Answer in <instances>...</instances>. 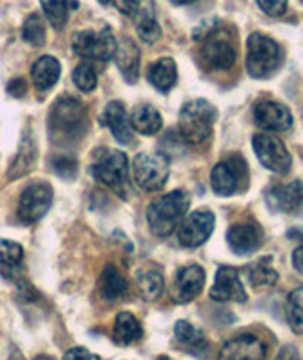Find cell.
Here are the masks:
<instances>
[{"label":"cell","mask_w":303,"mask_h":360,"mask_svg":"<svg viewBox=\"0 0 303 360\" xmlns=\"http://www.w3.org/2000/svg\"><path fill=\"white\" fill-rule=\"evenodd\" d=\"M262 12L271 15V18H281L288 8V0H256Z\"/></svg>","instance_id":"obj_37"},{"label":"cell","mask_w":303,"mask_h":360,"mask_svg":"<svg viewBox=\"0 0 303 360\" xmlns=\"http://www.w3.org/2000/svg\"><path fill=\"white\" fill-rule=\"evenodd\" d=\"M245 173V162L241 160H229L220 162L211 173V186L218 195H231L239 190L241 174Z\"/></svg>","instance_id":"obj_16"},{"label":"cell","mask_w":303,"mask_h":360,"mask_svg":"<svg viewBox=\"0 0 303 360\" xmlns=\"http://www.w3.org/2000/svg\"><path fill=\"white\" fill-rule=\"evenodd\" d=\"M157 360H171V359H167V356H160V359Z\"/></svg>","instance_id":"obj_47"},{"label":"cell","mask_w":303,"mask_h":360,"mask_svg":"<svg viewBox=\"0 0 303 360\" xmlns=\"http://www.w3.org/2000/svg\"><path fill=\"white\" fill-rule=\"evenodd\" d=\"M101 4H108V2H114V0H99Z\"/></svg>","instance_id":"obj_45"},{"label":"cell","mask_w":303,"mask_h":360,"mask_svg":"<svg viewBox=\"0 0 303 360\" xmlns=\"http://www.w3.org/2000/svg\"><path fill=\"white\" fill-rule=\"evenodd\" d=\"M292 262H294V267H296L297 271H299V274H303V245L294 250V255H292Z\"/></svg>","instance_id":"obj_43"},{"label":"cell","mask_w":303,"mask_h":360,"mask_svg":"<svg viewBox=\"0 0 303 360\" xmlns=\"http://www.w3.org/2000/svg\"><path fill=\"white\" fill-rule=\"evenodd\" d=\"M277 360H302L299 359V354L292 345H285V347L281 349V353L277 354Z\"/></svg>","instance_id":"obj_42"},{"label":"cell","mask_w":303,"mask_h":360,"mask_svg":"<svg viewBox=\"0 0 303 360\" xmlns=\"http://www.w3.org/2000/svg\"><path fill=\"white\" fill-rule=\"evenodd\" d=\"M32 82L38 91H48L56 86L61 76V63L57 61L56 57L42 56L38 57L31 69Z\"/></svg>","instance_id":"obj_21"},{"label":"cell","mask_w":303,"mask_h":360,"mask_svg":"<svg viewBox=\"0 0 303 360\" xmlns=\"http://www.w3.org/2000/svg\"><path fill=\"white\" fill-rule=\"evenodd\" d=\"M283 50L273 38L252 32L247 40V70L252 78H267L281 67Z\"/></svg>","instance_id":"obj_5"},{"label":"cell","mask_w":303,"mask_h":360,"mask_svg":"<svg viewBox=\"0 0 303 360\" xmlns=\"http://www.w3.org/2000/svg\"><path fill=\"white\" fill-rule=\"evenodd\" d=\"M247 275L248 281H250V285L256 286V288L273 286L278 279L277 271H275V267H273L271 264V256L260 258L258 262H254L252 266H248Z\"/></svg>","instance_id":"obj_29"},{"label":"cell","mask_w":303,"mask_h":360,"mask_svg":"<svg viewBox=\"0 0 303 360\" xmlns=\"http://www.w3.org/2000/svg\"><path fill=\"white\" fill-rule=\"evenodd\" d=\"M254 122L267 131H286L292 125V112L277 101H260L254 106Z\"/></svg>","instance_id":"obj_14"},{"label":"cell","mask_w":303,"mask_h":360,"mask_svg":"<svg viewBox=\"0 0 303 360\" xmlns=\"http://www.w3.org/2000/svg\"><path fill=\"white\" fill-rule=\"evenodd\" d=\"M37 360H51V359H50V356H38Z\"/></svg>","instance_id":"obj_46"},{"label":"cell","mask_w":303,"mask_h":360,"mask_svg":"<svg viewBox=\"0 0 303 360\" xmlns=\"http://www.w3.org/2000/svg\"><path fill=\"white\" fill-rule=\"evenodd\" d=\"M190 209V195L182 190L165 193L152 201L146 211V220L152 233L157 237L171 236Z\"/></svg>","instance_id":"obj_1"},{"label":"cell","mask_w":303,"mask_h":360,"mask_svg":"<svg viewBox=\"0 0 303 360\" xmlns=\"http://www.w3.org/2000/svg\"><path fill=\"white\" fill-rule=\"evenodd\" d=\"M288 323L296 334H303V288H296L286 302Z\"/></svg>","instance_id":"obj_33"},{"label":"cell","mask_w":303,"mask_h":360,"mask_svg":"<svg viewBox=\"0 0 303 360\" xmlns=\"http://www.w3.org/2000/svg\"><path fill=\"white\" fill-rule=\"evenodd\" d=\"M150 84L167 94L169 89L176 84V63L171 57H161L155 63H152L148 69Z\"/></svg>","instance_id":"obj_26"},{"label":"cell","mask_w":303,"mask_h":360,"mask_svg":"<svg viewBox=\"0 0 303 360\" xmlns=\"http://www.w3.org/2000/svg\"><path fill=\"white\" fill-rule=\"evenodd\" d=\"M44 15L48 18L51 27L63 29L68 19V0H40Z\"/></svg>","instance_id":"obj_32"},{"label":"cell","mask_w":303,"mask_h":360,"mask_svg":"<svg viewBox=\"0 0 303 360\" xmlns=\"http://www.w3.org/2000/svg\"><path fill=\"white\" fill-rule=\"evenodd\" d=\"M99 124L112 131L114 139L122 144H129L133 141V127H131L129 114L120 101H112L105 106L101 114Z\"/></svg>","instance_id":"obj_18"},{"label":"cell","mask_w":303,"mask_h":360,"mask_svg":"<svg viewBox=\"0 0 303 360\" xmlns=\"http://www.w3.org/2000/svg\"><path fill=\"white\" fill-rule=\"evenodd\" d=\"M63 360H101V356L84 347H72L65 353Z\"/></svg>","instance_id":"obj_38"},{"label":"cell","mask_w":303,"mask_h":360,"mask_svg":"<svg viewBox=\"0 0 303 360\" xmlns=\"http://www.w3.org/2000/svg\"><path fill=\"white\" fill-rule=\"evenodd\" d=\"M262 239H264V231L254 222L233 224L228 230V245L236 255H250L258 250Z\"/></svg>","instance_id":"obj_17"},{"label":"cell","mask_w":303,"mask_h":360,"mask_svg":"<svg viewBox=\"0 0 303 360\" xmlns=\"http://www.w3.org/2000/svg\"><path fill=\"white\" fill-rule=\"evenodd\" d=\"M72 48L84 59L91 61H110L118 51V40L110 27L101 29H82L72 38Z\"/></svg>","instance_id":"obj_6"},{"label":"cell","mask_w":303,"mask_h":360,"mask_svg":"<svg viewBox=\"0 0 303 360\" xmlns=\"http://www.w3.org/2000/svg\"><path fill=\"white\" fill-rule=\"evenodd\" d=\"M267 203L273 211L296 212L303 203V184L299 180H292L288 184L273 186L267 193Z\"/></svg>","instance_id":"obj_19"},{"label":"cell","mask_w":303,"mask_h":360,"mask_svg":"<svg viewBox=\"0 0 303 360\" xmlns=\"http://www.w3.org/2000/svg\"><path fill=\"white\" fill-rule=\"evenodd\" d=\"M174 340L184 351L195 354V356L205 354V351L209 347V342H207L203 332L188 321H179L174 324Z\"/></svg>","instance_id":"obj_22"},{"label":"cell","mask_w":303,"mask_h":360,"mask_svg":"<svg viewBox=\"0 0 303 360\" xmlns=\"http://www.w3.org/2000/svg\"><path fill=\"white\" fill-rule=\"evenodd\" d=\"M218 360H266V345L256 335H239L224 343Z\"/></svg>","instance_id":"obj_15"},{"label":"cell","mask_w":303,"mask_h":360,"mask_svg":"<svg viewBox=\"0 0 303 360\" xmlns=\"http://www.w3.org/2000/svg\"><path fill=\"white\" fill-rule=\"evenodd\" d=\"M114 4L125 15H136V12L141 10V0H114Z\"/></svg>","instance_id":"obj_40"},{"label":"cell","mask_w":303,"mask_h":360,"mask_svg":"<svg viewBox=\"0 0 303 360\" xmlns=\"http://www.w3.org/2000/svg\"><path fill=\"white\" fill-rule=\"evenodd\" d=\"M138 18H136V32L141 40L146 44H154L160 40L161 27L155 21L152 10H138Z\"/></svg>","instance_id":"obj_30"},{"label":"cell","mask_w":303,"mask_h":360,"mask_svg":"<svg viewBox=\"0 0 303 360\" xmlns=\"http://www.w3.org/2000/svg\"><path fill=\"white\" fill-rule=\"evenodd\" d=\"M51 167L56 171L61 179H75L76 173H78V163H76L75 158L70 155H57L56 160L51 162Z\"/></svg>","instance_id":"obj_36"},{"label":"cell","mask_w":303,"mask_h":360,"mask_svg":"<svg viewBox=\"0 0 303 360\" xmlns=\"http://www.w3.org/2000/svg\"><path fill=\"white\" fill-rule=\"evenodd\" d=\"M91 174L101 184L112 188L122 198H129V160L124 152L99 148L91 165Z\"/></svg>","instance_id":"obj_2"},{"label":"cell","mask_w":303,"mask_h":360,"mask_svg":"<svg viewBox=\"0 0 303 360\" xmlns=\"http://www.w3.org/2000/svg\"><path fill=\"white\" fill-rule=\"evenodd\" d=\"M133 179L144 192H157L167 184L169 160L161 152L138 154L133 160Z\"/></svg>","instance_id":"obj_7"},{"label":"cell","mask_w":303,"mask_h":360,"mask_svg":"<svg viewBox=\"0 0 303 360\" xmlns=\"http://www.w3.org/2000/svg\"><path fill=\"white\" fill-rule=\"evenodd\" d=\"M23 260V247L15 241L0 239V274L15 269Z\"/></svg>","instance_id":"obj_31"},{"label":"cell","mask_w":303,"mask_h":360,"mask_svg":"<svg viewBox=\"0 0 303 360\" xmlns=\"http://www.w3.org/2000/svg\"><path fill=\"white\" fill-rule=\"evenodd\" d=\"M72 80H75V84L80 87L82 91L89 94V91H93L97 87V72H95V69L89 63H80L75 69V72H72Z\"/></svg>","instance_id":"obj_35"},{"label":"cell","mask_w":303,"mask_h":360,"mask_svg":"<svg viewBox=\"0 0 303 360\" xmlns=\"http://www.w3.org/2000/svg\"><path fill=\"white\" fill-rule=\"evenodd\" d=\"M205 286V271L198 264L180 267L174 277L173 300L176 304H190L201 294Z\"/></svg>","instance_id":"obj_12"},{"label":"cell","mask_w":303,"mask_h":360,"mask_svg":"<svg viewBox=\"0 0 303 360\" xmlns=\"http://www.w3.org/2000/svg\"><path fill=\"white\" fill-rule=\"evenodd\" d=\"M211 298L214 302H247V292L243 288L241 277L236 267L222 266L217 271V279L211 288Z\"/></svg>","instance_id":"obj_13"},{"label":"cell","mask_w":303,"mask_h":360,"mask_svg":"<svg viewBox=\"0 0 303 360\" xmlns=\"http://www.w3.org/2000/svg\"><path fill=\"white\" fill-rule=\"evenodd\" d=\"M217 120V108L205 99L186 103L180 110L179 131L180 137L188 144H203L212 135Z\"/></svg>","instance_id":"obj_3"},{"label":"cell","mask_w":303,"mask_h":360,"mask_svg":"<svg viewBox=\"0 0 303 360\" xmlns=\"http://www.w3.org/2000/svg\"><path fill=\"white\" fill-rule=\"evenodd\" d=\"M173 4L176 6H186V4H193V2H198V0H171Z\"/></svg>","instance_id":"obj_44"},{"label":"cell","mask_w":303,"mask_h":360,"mask_svg":"<svg viewBox=\"0 0 303 360\" xmlns=\"http://www.w3.org/2000/svg\"><path fill=\"white\" fill-rule=\"evenodd\" d=\"M131 127L141 135H155L163 125L161 114L152 105H136L129 116Z\"/></svg>","instance_id":"obj_23"},{"label":"cell","mask_w":303,"mask_h":360,"mask_svg":"<svg viewBox=\"0 0 303 360\" xmlns=\"http://www.w3.org/2000/svg\"><path fill=\"white\" fill-rule=\"evenodd\" d=\"M127 288H129V285H127L124 275L118 271V267L108 264L105 267V271L101 274L99 279V292L103 300L116 302V300L124 298L125 294H127Z\"/></svg>","instance_id":"obj_24"},{"label":"cell","mask_w":303,"mask_h":360,"mask_svg":"<svg viewBox=\"0 0 303 360\" xmlns=\"http://www.w3.org/2000/svg\"><path fill=\"white\" fill-rule=\"evenodd\" d=\"M136 290L144 302H157L165 290V279L160 269H143L136 275Z\"/></svg>","instance_id":"obj_28"},{"label":"cell","mask_w":303,"mask_h":360,"mask_svg":"<svg viewBox=\"0 0 303 360\" xmlns=\"http://www.w3.org/2000/svg\"><path fill=\"white\" fill-rule=\"evenodd\" d=\"M37 162V144H34V139H32L31 133H23V139H21V144H19L18 154L13 158L12 165H10V171H8V176L10 179H19L23 176L32 169Z\"/></svg>","instance_id":"obj_25"},{"label":"cell","mask_w":303,"mask_h":360,"mask_svg":"<svg viewBox=\"0 0 303 360\" xmlns=\"http://www.w3.org/2000/svg\"><path fill=\"white\" fill-rule=\"evenodd\" d=\"M203 48H201V57L203 61L217 70H226L233 67L237 59V50L233 42L229 40L224 32L214 31L212 34L203 40Z\"/></svg>","instance_id":"obj_11"},{"label":"cell","mask_w":303,"mask_h":360,"mask_svg":"<svg viewBox=\"0 0 303 360\" xmlns=\"http://www.w3.org/2000/svg\"><path fill=\"white\" fill-rule=\"evenodd\" d=\"M23 40L31 46H44L46 44V29H44V19L38 13H31L23 23Z\"/></svg>","instance_id":"obj_34"},{"label":"cell","mask_w":303,"mask_h":360,"mask_svg":"<svg viewBox=\"0 0 303 360\" xmlns=\"http://www.w3.org/2000/svg\"><path fill=\"white\" fill-rule=\"evenodd\" d=\"M143 324L138 323V319L131 313H120L114 321V342L122 347L136 343L143 338Z\"/></svg>","instance_id":"obj_27"},{"label":"cell","mask_w":303,"mask_h":360,"mask_svg":"<svg viewBox=\"0 0 303 360\" xmlns=\"http://www.w3.org/2000/svg\"><path fill=\"white\" fill-rule=\"evenodd\" d=\"M114 57H116L124 80L127 84H135L138 80V70H141V51L136 48V44L129 38H124L122 44H118V51Z\"/></svg>","instance_id":"obj_20"},{"label":"cell","mask_w":303,"mask_h":360,"mask_svg":"<svg viewBox=\"0 0 303 360\" xmlns=\"http://www.w3.org/2000/svg\"><path fill=\"white\" fill-rule=\"evenodd\" d=\"M214 230V214L207 209L193 211L179 226V241L186 249L201 247Z\"/></svg>","instance_id":"obj_10"},{"label":"cell","mask_w":303,"mask_h":360,"mask_svg":"<svg viewBox=\"0 0 303 360\" xmlns=\"http://www.w3.org/2000/svg\"><path fill=\"white\" fill-rule=\"evenodd\" d=\"M217 23V19H207V21H203L201 25L193 29V40H205L209 34H212V32L217 31V29H214Z\"/></svg>","instance_id":"obj_39"},{"label":"cell","mask_w":303,"mask_h":360,"mask_svg":"<svg viewBox=\"0 0 303 360\" xmlns=\"http://www.w3.org/2000/svg\"><path fill=\"white\" fill-rule=\"evenodd\" d=\"M8 94L13 97H23L27 94V84L23 78H15L8 84Z\"/></svg>","instance_id":"obj_41"},{"label":"cell","mask_w":303,"mask_h":360,"mask_svg":"<svg viewBox=\"0 0 303 360\" xmlns=\"http://www.w3.org/2000/svg\"><path fill=\"white\" fill-rule=\"evenodd\" d=\"M87 127V110L75 97H61L56 101L50 112V129L59 141L80 139Z\"/></svg>","instance_id":"obj_4"},{"label":"cell","mask_w":303,"mask_h":360,"mask_svg":"<svg viewBox=\"0 0 303 360\" xmlns=\"http://www.w3.org/2000/svg\"><path fill=\"white\" fill-rule=\"evenodd\" d=\"M53 203V190L48 182H32L19 198L18 217L21 222L34 224L46 217Z\"/></svg>","instance_id":"obj_8"},{"label":"cell","mask_w":303,"mask_h":360,"mask_svg":"<svg viewBox=\"0 0 303 360\" xmlns=\"http://www.w3.org/2000/svg\"><path fill=\"white\" fill-rule=\"evenodd\" d=\"M254 152L258 155V160L267 171H273L277 174H285L292 167V155L288 154L285 143L275 135H254L252 139Z\"/></svg>","instance_id":"obj_9"}]
</instances>
